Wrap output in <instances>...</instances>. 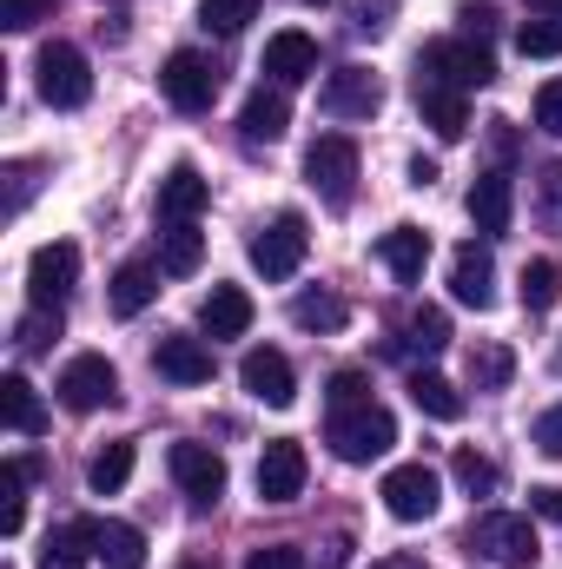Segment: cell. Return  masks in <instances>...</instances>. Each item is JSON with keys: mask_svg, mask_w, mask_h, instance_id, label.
<instances>
[{"mask_svg": "<svg viewBox=\"0 0 562 569\" xmlns=\"http://www.w3.org/2000/svg\"><path fill=\"white\" fill-rule=\"evenodd\" d=\"M463 543H470V557H490V563H503V569H536V557H543L536 523L516 517V510H483Z\"/></svg>", "mask_w": 562, "mask_h": 569, "instance_id": "obj_1", "label": "cell"}, {"mask_svg": "<svg viewBox=\"0 0 562 569\" xmlns=\"http://www.w3.org/2000/svg\"><path fill=\"white\" fill-rule=\"evenodd\" d=\"M33 80H40V100L53 113H73V107L93 100V67H87V53L73 40H47L40 60H33Z\"/></svg>", "mask_w": 562, "mask_h": 569, "instance_id": "obj_2", "label": "cell"}, {"mask_svg": "<svg viewBox=\"0 0 562 569\" xmlns=\"http://www.w3.org/2000/svg\"><path fill=\"white\" fill-rule=\"evenodd\" d=\"M391 443H398V418H391L378 398H364V405H351V411H331V450H338L344 463H378Z\"/></svg>", "mask_w": 562, "mask_h": 569, "instance_id": "obj_3", "label": "cell"}, {"mask_svg": "<svg viewBox=\"0 0 562 569\" xmlns=\"http://www.w3.org/2000/svg\"><path fill=\"white\" fill-rule=\"evenodd\" d=\"M418 73L443 80V87H456V93H476V87H490V80H496V60H490V47H483V40L456 33V40H430V47H423Z\"/></svg>", "mask_w": 562, "mask_h": 569, "instance_id": "obj_4", "label": "cell"}, {"mask_svg": "<svg viewBox=\"0 0 562 569\" xmlns=\"http://www.w3.org/2000/svg\"><path fill=\"white\" fill-rule=\"evenodd\" d=\"M304 179H311V192L324 199V206H351V192H358V140H344V133H318L311 152H304Z\"/></svg>", "mask_w": 562, "mask_h": 569, "instance_id": "obj_5", "label": "cell"}, {"mask_svg": "<svg viewBox=\"0 0 562 569\" xmlns=\"http://www.w3.org/2000/svg\"><path fill=\"white\" fill-rule=\"evenodd\" d=\"M60 405L73 411V418H87V411H107L113 398H120V371H113V358H100V351H80V358H67V371H60Z\"/></svg>", "mask_w": 562, "mask_h": 569, "instance_id": "obj_6", "label": "cell"}, {"mask_svg": "<svg viewBox=\"0 0 562 569\" xmlns=\"http://www.w3.org/2000/svg\"><path fill=\"white\" fill-rule=\"evenodd\" d=\"M304 252H311L304 212H279V219H272V226H259V239H252V266H259L272 284L291 279V272L304 266Z\"/></svg>", "mask_w": 562, "mask_h": 569, "instance_id": "obj_7", "label": "cell"}, {"mask_svg": "<svg viewBox=\"0 0 562 569\" xmlns=\"http://www.w3.org/2000/svg\"><path fill=\"white\" fill-rule=\"evenodd\" d=\"M165 470H172V483H179L199 510H212V503L225 497V457H219L212 443H172V450H165Z\"/></svg>", "mask_w": 562, "mask_h": 569, "instance_id": "obj_8", "label": "cell"}, {"mask_svg": "<svg viewBox=\"0 0 562 569\" xmlns=\"http://www.w3.org/2000/svg\"><path fill=\"white\" fill-rule=\"evenodd\" d=\"M159 93H165L179 113H205V107L219 100V67H212L205 53H172V60L159 67Z\"/></svg>", "mask_w": 562, "mask_h": 569, "instance_id": "obj_9", "label": "cell"}, {"mask_svg": "<svg viewBox=\"0 0 562 569\" xmlns=\"http://www.w3.org/2000/svg\"><path fill=\"white\" fill-rule=\"evenodd\" d=\"M384 510L398 517V523H423V517H436V503H443V483H436V470L430 463H398L391 477H384Z\"/></svg>", "mask_w": 562, "mask_h": 569, "instance_id": "obj_10", "label": "cell"}, {"mask_svg": "<svg viewBox=\"0 0 562 569\" xmlns=\"http://www.w3.org/2000/svg\"><path fill=\"white\" fill-rule=\"evenodd\" d=\"M73 279H80V246H67V239L40 246V252L27 259V298H33V305H47V311H60V305H67Z\"/></svg>", "mask_w": 562, "mask_h": 569, "instance_id": "obj_11", "label": "cell"}, {"mask_svg": "<svg viewBox=\"0 0 562 569\" xmlns=\"http://www.w3.org/2000/svg\"><path fill=\"white\" fill-rule=\"evenodd\" d=\"M318 107H324L331 120H371V113L384 107V87H378L371 67H338V73L318 87Z\"/></svg>", "mask_w": 562, "mask_h": 569, "instance_id": "obj_12", "label": "cell"}, {"mask_svg": "<svg viewBox=\"0 0 562 569\" xmlns=\"http://www.w3.org/2000/svg\"><path fill=\"white\" fill-rule=\"evenodd\" d=\"M239 385H245L259 405H272V411L298 405V371H291V358H284V351H272V345L245 351V365H239Z\"/></svg>", "mask_w": 562, "mask_h": 569, "instance_id": "obj_13", "label": "cell"}, {"mask_svg": "<svg viewBox=\"0 0 562 569\" xmlns=\"http://www.w3.org/2000/svg\"><path fill=\"white\" fill-rule=\"evenodd\" d=\"M450 291H456V305H476V311L496 305V259H490V239H463V246H456V259H450Z\"/></svg>", "mask_w": 562, "mask_h": 569, "instance_id": "obj_14", "label": "cell"}, {"mask_svg": "<svg viewBox=\"0 0 562 569\" xmlns=\"http://www.w3.org/2000/svg\"><path fill=\"white\" fill-rule=\"evenodd\" d=\"M304 443H291V437H272L265 450H259V497L265 503H291V497H304Z\"/></svg>", "mask_w": 562, "mask_h": 569, "instance_id": "obj_15", "label": "cell"}, {"mask_svg": "<svg viewBox=\"0 0 562 569\" xmlns=\"http://www.w3.org/2000/svg\"><path fill=\"white\" fill-rule=\"evenodd\" d=\"M470 219H476V232L483 239H503L510 232V219H516V186H510V172H483L476 186H470Z\"/></svg>", "mask_w": 562, "mask_h": 569, "instance_id": "obj_16", "label": "cell"}, {"mask_svg": "<svg viewBox=\"0 0 562 569\" xmlns=\"http://www.w3.org/2000/svg\"><path fill=\"white\" fill-rule=\"evenodd\" d=\"M418 113L436 140H463V133H470V100H463L456 87L430 80V73H418Z\"/></svg>", "mask_w": 562, "mask_h": 569, "instance_id": "obj_17", "label": "cell"}, {"mask_svg": "<svg viewBox=\"0 0 562 569\" xmlns=\"http://www.w3.org/2000/svg\"><path fill=\"white\" fill-rule=\"evenodd\" d=\"M265 73H272V87H298V80H311V73H318V40L298 33V27L272 33V40H265Z\"/></svg>", "mask_w": 562, "mask_h": 569, "instance_id": "obj_18", "label": "cell"}, {"mask_svg": "<svg viewBox=\"0 0 562 569\" xmlns=\"http://www.w3.org/2000/svg\"><path fill=\"white\" fill-rule=\"evenodd\" d=\"M205 199H212V186L199 179V166H172V172L159 179V219H165V226H192V219L205 212Z\"/></svg>", "mask_w": 562, "mask_h": 569, "instance_id": "obj_19", "label": "cell"}, {"mask_svg": "<svg viewBox=\"0 0 562 569\" xmlns=\"http://www.w3.org/2000/svg\"><path fill=\"white\" fill-rule=\"evenodd\" d=\"M199 331L205 338H245L252 331V298L239 284H212L205 305H199Z\"/></svg>", "mask_w": 562, "mask_h": 569, "instance_id": "obj_20", "label": "cell"}, {"mask_svg": "<svg viewBox=\"0 0 562 569\" xmlns=\"http://www.w3.org/2000/svg\"><path fill=\"white\" fill-rule=\"evenodd\" d=\"M152 365H159V378H172V385H212V345H205V338H159Z\"/></svg>", "mask_w": 562, "mask_h": 569, "instance_id": "obj_21", "label": "cell"}, {"mask_svg": "<svg viewBox=\"0 0 562 569\" xmlns=\"http://www.w3.org/2000/svg\"><path fill=\"white\" fill-rule=\"evenodd\" d=\"M93 557L107 569H145V530L120 517H93Z\"/></svg>", "mask_w": 562, "mask_h": 569, "instance_id": "obj_22", "label": "cell"}, {"mask_svg": "<svg viewBox=\"0 0 562 569\" xmlns=\"http://www.w3.org/2000/svg\"><path fill=\"white\" fill-rule=\"evenodd\" d=\"M284 127H291V100H284V87H259L245 107H239V133L259 146H272V140H284Z\"/></svg>", "mask_w": 562, "mask_h": 569, "instance_id": "obj_23", "label": "cell"}, {"mask_svg": "<svg viewBox=\"0 0 562 569\" xmlns=\"http://www.w3.org/2000/svg\"><path fill=\"white\" fill-rule=\"evenodd\" d=\"M378 259L391 266V279L418 284L423 266H430V232H418V226H391V232L378 239Z\"/></svg>", "mask_w": 562, "mask_h": 569, "instance_id": "obj_24", "label": "cell"}, {"mask_svg": "<svg viewBox=\"0 0 562 569\" xmlns=\"http://www.w3.org/2000/svg\"><path fill=\"white\" fill-rule=\"evenodd\" d=\"M0 418H7V430H20V437H40L47 430V405H40V391L20 371L0 378Z\"/></svg>", "mask_w": 562, "mask_h": 569, "instance_id": "obj_25", "label": "cell"}, {"mask_svg": "<svg viewBox=\"0 0 562 569\" xmlns=\"http://www.w3.org/2000/svg\"><path fill=\"white\" fill-rule=\"evenodd\" d=\"M205 266V232L199 226H165L159 232V272L165 279H192Z\"/></svg>", "mask_w": 562, "mask_h": 569, "instance_id": "obj_26", "label": "cell"}, {"mask_svg": "<svg viewBox=\"0 0 562 569\" xmlns=\"http://www.w3.org/2000/svg\"><path fill=\"white\" fill-rule=\"evenodd\" d=\"M152 298H159V272H152L145 259H127V266L113 272V318H140Z\"/></svg>", "mask_w": 562, "mask_h": 569, "instance_id": "obj_27", "label": "cell"}, {"mask_svg": "<svg viewBox=\"0 0 562 569\" xmlns=\"http://www.w3.org/2000/svg\"><path fill=\"white\" fill-rule=\"evenodd\" d=\"M411 405H418L423 418H436V425L463 418V391L450 378H436V371H411Z\"/></svg>", "mask_w": 562, "mask_h": 569, "instance_id": "obj_28", "label": "cell"}, {"mask_svg": "<svg viewBox=\"0 0 562 569\" xmlns=\"http://www.w3.org/2000/svg\"><path fill=\"white\" fill-rule=\"evenodd\" d=\"M87 557H93V517H73V523H60V530L47 537L40 569H80Z\"/></svg>", "mask_w": 562, "mask_h": 569, "instance_id": "obj_29", "label": "cell"}, {"mask_svg": "<svg viewBox=\"0 0 562 569\" xmlns=\"http://www.w3.org/2000/svg\"><path fill=\"white\" fill-rule=\"evenodd\" d=\"M344 318H351V305L338 291H298L291 298V325L298 331H344Z\"/></svg>", "mask_w": 562, "mask_h": 569, "instance_id": "obj_30", "label": "cell"}, {"mask_svg": "<svg viewBox=\"0 0 562 569\" xmlns=\"http://www.w3.org/2000/svg\"><path fill=\"white\" fill-rule=\"evenodd\" d=\"M127 477H133V443H107V450H93V463H87V490H93V497H120Z\"/></svg>", "mask_w": 562, "mask_h": 569, "instance_id": "obj_31", "label": "cell"}, {"mask_svg": "<svg viewBox=\"0 0 562 569\" xmlns=\"http://www.w3.org/2000/svg\"><path fill=\"white\" fill-rule=\"evenodd\" d=\"M516 298H523V311H550V305L562 298V266L530 259V266H523V279H516Z\"/></svg>", "mask_w": 562, "mask_h": 569, "instance_id": "obj_32", "label": "cell"}, {"mask_svg": "<svg viewBox=\"0 0 562 569\" xmlns=\"http://www.w3.org/2000/svg\"><path fill=\"white\" fill-rule=\"evenodd\" d=\"M510 378H516V351L510 345H476L470 351V385L476 391H503Z\"/></svg>", "mask_w": 562, "mask_h": 569, "instance_id": "obj_33", "label": "cell"}, {"mask_svg": "<svg viewBox=\"0 0 562 569\" xmlns=\"http://www.w3.org/2000/svg\"><path fill=\"white\" fill-rule=\"evenodd\" d=\"M27 477H33V463L0 470V537H20V523H27Z\"/></svg>", "mask_w": 562, "mask_h": 569, "instance_id": "obj_34", "label": "cell"}, {"mask_svg": "<svg viewBox=\"0 0 562 569\" xmlns=\"http://www.w3.org/2000/svg\"><path fill=\"white\" fill-rule=\"evenodd\" d=\"M450 345V318L436 311V305H418L411 318H404V351H423V358H436Z\"/></svg>", "mask_w": 562, "mask_h": 569, "instance_id": "obj_35", "label": "cell"}, {"mask_svg": "<svg viewBox=\"0 0 562 569\" xmlns=\"http://www.w3.org/2000/svg\"><path fill=\"white\" fill-rule=\"evenodd\" d=\"M450 477L463 483V497H496V483H503V470L490 457H476V450H456L450 457Z\"/></svg>", "mask_w": 562, "mask_h": 569, "instance_id": "obj_36", "label": "cell"}, {"mask_svg": "<svg viewBox=\"0 0 562 569\" xmlns=\"http://www.w3.org/2000/svg\"><path fill=\"white\" fill-rule=\"evenodd\" d=\"M259 20V0H199V27L205 33H245Z\"/></svg>", "mask_w": 562, "mask_h": 569, "instance_id": "obj_37", "label": "cell"}, {"mask_svg": "<svg viewBox=\"0 0 562 569\" xmlns=\"http://www.w3.org/2000/svg\"><path fill=\"white\" fill-rule=\"evenodd\" d=\"M516 53H523V60H556L562 53V20H523V27H516Z\"/></svg>", "mask_w": 562, "mask_h": 569, "instance_id": "obj_38", "label": "cell"}, {"mask_svg": "<svg viewBox=\"0 0 562 569\" xmlns=\"http://www.w3.org/2000/svg\"><path fill=\"white\" fill-rule=\"evenodd\" d=\"M60 338V311H47V305H33L27 318H20V351H47Z\"/></svg>", "mask_w": 562, "mask_h": 569, "instance_id": "obj_39", "label": "cell"}, {"mask_svg": "<svg viewBox=\"0 0 562 569\" xmlns=\"http://www.w3.org/2000/svg\"><path fill=\"white\" fill-rule=\"evenodd\" d=\"M371 398V378L364 371H338L331 378V411H351V405H364Z\"/></svg>", "mask_w": 562, "mask_h": 569, "instance_id": "obj_40", "label": "cell"}, {"mask_svg": "<svg viewBox=\"0 0 562 569\" xmlns=\"http://www.w3.org/2000/svg\"><path fill=\"white\" fill-rule=\"evenodd\" d=\"M245 569H304V550H298V543H259V550L245 557Z\"/></svg>", "mask_w": 562, "mask_h": 569, "instance_id": "obj_41", "label": "cell"}, {"mask_svg": "<svg viewBox=\"0 0 562 569\" xmlns=\"http://www.w3.org/2000/svg\"><path fill=\"white\" fill-rule=\"evenodd\" d=\"M536 127H543L550 140H562V80H550V87L536 93Z\"/></svg>", "mask_w": 562, "mask_h": 569, "instance_id": "obj_42", "label": "cell"}, {"mask_svg": "<svg viewBox=\"0 0 562 569\" xmlns=\"http://www.w3.org/2000/svg\"><path fill=\"white\" fill-rule=\"evenodd\" d=\"M33 20H47V0H0V27H13V33H27Z\"/></svg>", "mask_w": 562, "mask_h": 569, "instance_id": "obj_43", "label": "cell"}, {"mask_svg": "<svg viewBox=\"0 0 562 569\" xmlns=\"http://www.w3.org/2000/svg\"><path fill=\"white\" fill-rule=\"evenodd\" d=\"M530 437H536V450H543V457H562V405H556V411H543Z\"/></svg>", "mask_w": 562, "mask_h": 569, "instance_id": "obj_44", "label": "cell"}, {"mask_svg": "<svg viewBox=\"0 0 562 569\" xmlns=\"http://www.w3.org/2000/svg\"><path fill=\"white\" fill-rule=\"evenodd\" d=\"M33 199V166H7V212H20Z\"/></svg>", "mask_w": 562, "mask_h": 569, "instance_id": "obj_45", "label": "cell"}, {"mask_svg": "<svg viewBox=\"0 0 562 569\" xmlns=\"http://www.w3.org/2000/svg\"><path fill=\"white\" fill-rule=\"evenodd\" d=\"M384 13H391V0H364V7H358V33H384V27H391Z\"/></svg>", "mask_w": 562, "mask_h": 569, "instance_id": "obj_46", "label": "cell"}, {"mask_svg": "<svg viewBox=\"0 0 562 569\" xmlns=\"http://www.w3.org/2000/svg\"><path fill=\"white\" fill-rule=\"evenodd\" d=\"M456 20H463V33H470V40H483V33L496 27V13H490V7H463Z\"/></svg>", "mask_w": 562, "mask_h": 569, "instance_id": "obj_47", "label": "cell"}, {"mask_svg": "<svg viewBox=\"0 0 562 569\" xmlns=\"http://www.w3.org/2000/svg\"><path fill=\"white\" fill-rule=\"evenodd\" d=\"M351 563V537H331L324 550H318V569H344Z\"/></svg>", "mask_w": 562, "mask_h": 569, "instance_id": "obj_48", "label": "cell"}, {"mask_svg": "<svg viewBox=\"0 0 562 569\" xmlns=\"http://www.w3.org/2000/svg\"><path fill=\"white\" fill-rule=\"evenodd\" d=\"M530 497H536V510H543V517H556V523H562V490H530Z\"/></svg>", "mask_w": 562, "mask_h": 569, "instance_id": "obj_49", "label": "cell"}, {"mask_svg": "<svg viewBox=\"0 0 562 569\" xmlns=\"http://www.w3.org/2000/svg\"><path fill=\"white\" fill-rule=\"evenodd\" d=\"M530 7H536L543 20H562V0H530Z\"/></svg>", "mask_w": 562, "mask_h": 569, "instance_id": "obj_50", "label": "cell"}, {"mask_svg": "<svg viewBox=\"0 0 562 569\" xmlns=\"http://www.w3.org/2000/svg\"><path fill=\"white\" fill-rule=\"evenodd\" d=\"M371 569H418L411 557H384V563H371Z\"/></svg>", "mask_w": 562, "mask_h": 569, "instance_id": "obj_51", "label": "cell"}, {"mask_svg": "<svg viewBox=\"0 0 562 569\" xmlns=\"http://www.w3.org/2000/svg\"><path fill=\"white\" fill-rule=\"evenodd\" d=\"M179 569H212V563H179Z\"/></svg>", "mask_w": 562, "mask_h": 569, "instance_id": "obj_52", "label": "cell"}, {"mask_svg": "<svg viewBox=\"0 0 562 569\" xmlns=\"http://www.w3.org/2000/svg\"><path fill=\"white\" fill-rule=\"evenodd\" d=\"M311 7H331V0H311Z\"/></svg>", "mask_w": 562, "mask_h": 569, "instance_id": "obj_53", "label": "cell"}]
</instances>
